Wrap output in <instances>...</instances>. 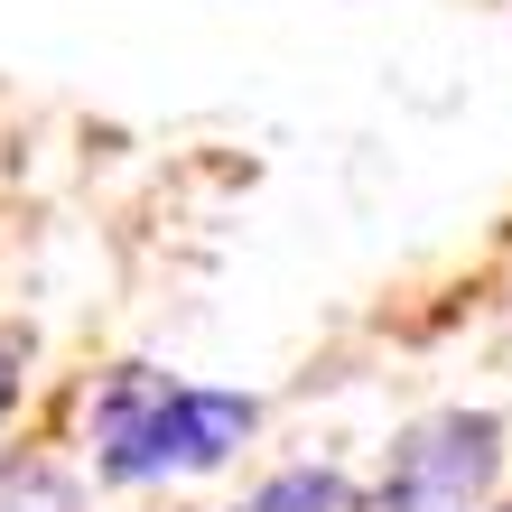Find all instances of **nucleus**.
Listing matches in <instances>:
<instances>
[{
  "label": "nucleus",
  "mask_w": 512,
  "mask_h": 512,
  "mask_svg": "<svg viewBox=\"0 0 512 512\" xmlns=\"http://www.w3.org/2000/svg\"><path fill=\"white\" fill-rule=\"evenodd\" d=\"M84 419H94V475L112 494H159V485H187V475H215V466H233L261 438V401L252 391L168 382L159 364L103 373Z\"/></svg>",
  "instance_id": "1"
},
{
  "label": "nucleus",
  "mask_w": 512,
  "mask_h": 512,
  "mask_svg": "<svg viewBox=\"0 0 512 512\" xmlns=\"http://www.w3.org/2000/svg\"><path fill=\"white\" fill-rule=\"evenodd\" d=\"M503 485V419L494 410H438L391 447L373 512H494Z\"/></svg>",
  "instance_id": "2"
},
{
  "label": "nucleus",
  "mask_w": 512,
  "mask_h": 512,
  "mask_svg": "<svg viewBox=\"0 0 512 512\" xmlns=\"http://www.w3.org/2000/svg\"><path fill=\"white\" fill-rule=\"evenodd\" d=\"M243 512H354V494H345L336 466H289L261 494H243Z\"/></svg>",
  "instance_id": "3"
},
{
  "label": "nucleus",
  "mask_w": 512,
  "mask_h": 512,
  "mask_svg": "<svg viewBox=\"0 0 512 512\" xmlns=\"http://www.w3.org/2000/svg\"><path fill=\"white\" fill-rule=\"evenodd\" d=\"M19 373H28V354L0 336V419H10V401H19Z\"/></svg>",
  "instance_id": "4"
}]
</instances>
